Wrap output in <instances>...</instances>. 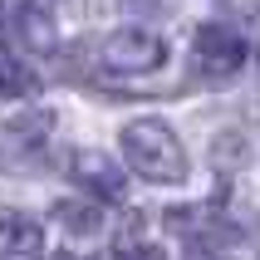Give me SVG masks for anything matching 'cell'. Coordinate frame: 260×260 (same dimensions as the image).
Segmentation results:
<instances>
[{
	"label": "cell",
	"mask_w": 260,
	"mask_h": 260,
	"mask_svg": "<svg viewBox=\"0 0 260 260\" xmlns=\"http://www.w3.org/2000/svg\"><path fill=\"white\" fill-rule=\"evenodd\" d=\"M118 260H167L157 246H128V250H118Z\"/></svg>",
	"instance_id": "9c48e42d"
},
{
	"label": "cell",
	"mask_w": 260,
	"mask_h": 260,
	"mask_svg": "<svg viewBox=\"0 0 260 260\" xmlns=\"http://www.w3.org/2000/svg\"><path fill=\"white\" fill-rule=\"evenodd\" d=\"M25 93H35V74L0 59V99H25Z\"/></svg>",
	"instance_id": "ba28073f"
},
{
	"label": "cell",
	"mask_w": 260,
	"mask_h": 260,
	"mask_svg": "<svg viewBox=\"0 0 260 260\" xmlns=\"http://www.w3.org/2000/svg\"><path fill=\"white\" fill-rule=\"evenodd\" d=\"M49 133H54V108H29V113H15L10 123H0V172L35 167Z\"/></svg>",
	"instance_id": "7a4b0ae2"
},
{
	"label": "cell",
	"mask_w": 260,
	"mask_h": 260,
	"mask_svg": "<svg viewBox=\"0 0 260 260\" xmlns=\"http://www.w3.org/2000/svg\"><path fill=\"white\" fill-rule=\"evenodd\" d=\"M103 64L113 74H152V69L167 64V40L152 35V29H143V25H128V29H118V35H108Z\"/></svg>",
	"instance_id": "277c9868"
},
{
	"label": "cell",
	"mask_w": 260,
	"mask_h": 260,
	"mask_svg": "<svg viewBox=\"0 0 260 260\" xmlns=\"http://www.w3.org/2000/svg\"><path fill=\"white\" fill-rule=\"evenodd\" d=\"M54 221L64 226L69 241H99L103 236V211L88 202H59L54 206Z\"/></svg>",
	"instance_id": "52a82bcc"
},
{
	"label": "cell",
	"mask_w": 260,
	"mask_h": 260,
	"mask_svg": "<svg viewBox=\"0 0 260 260\" xmlns=\"http://www.w3.org/2000/svg\"><path fill=\"white\" fill-rule=\"evenodd\" d=\"M191 59H197V74L221 84V79H236L250 59V44L241 29L231 25H202L197 29V44H191Z\"/></svg>",
	"instance_id": "3957f363"
},
{
	"label": "cell",
	"mask_w": 260,
	"mask_h": 260,
	"mask_svg": "<svg viewBox=\"0 0 260 260\" xmlns=\"http://www.w3.org/2000/svg\"><path fill=\"white\" fill-rule=\"evenodd\" d=\"M25 10H29V0H0V15H5V20H20Z\"/></svg>",
	"instance_id": "30bf717a"
},
{
	"label": "cell",
	"mask_w": 260,
	"mask_h": 260,
	"mask_svg": "<svg viewBox=\"0 0 260 260\" xmlns=\"http://www.w3.org/2000/svg\"><path fill=\"white\" fill-rule=\"evenodd\" d=\"M44 250V226L29 211H0V260H35Z\"/></svg>",
	"instance_id": "5b68a950"
},
{
	"label": "cell",
	"mask_w": 260,
	"mask_h": 260,
	"mask_svg": "<svg viewBox=\"0 0 260 260\" xmlns=\"http://www.w3.org/2000/svg\"><path fill=\"white\" fill-rule=\"evenodd\" d=\"M74 182L84 191H93V197H103V202H123L128 197V177L118 172L103 152H79L74 157Z\"/></svg>",
	"instance_id": "8992f818"
},
{
	"label": "cell",
	"mask_w": 260,
	"mask_h": 260,
	"mask_svg": "<svg viewBox=\"0 0 260 260\" xmlns=\"http://www.w3.org/2000/svg\"><path fill=\"white\" fill-rule=\"evenodd\" d=\"M123 157L138 177L147 182H187V152H182V138H177L162 118H133L123 128Z\"/></svg>",
	"instance_id": "6da1fadb"
}]
</instances>
